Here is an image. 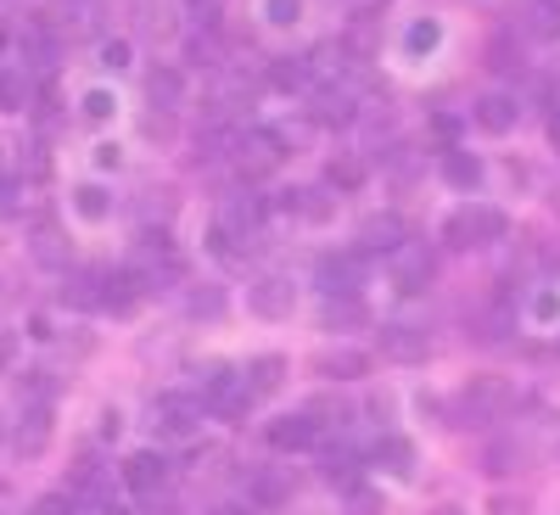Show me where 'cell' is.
Returning a JSON list of instances; mask_svg holds the SVG:
<instances>
[{
  "label": "cell",
  "mask_w": 560,
  "mask_h": 515,
  "mask_svg": "<svg viewBox=\"0 0 560 515\" xmlns=\"http://www.w3.org/2000/svg\"><path fill=\"white\" fill-rule=\"evenodd\" d=\"M510 409H516V387H510L504 376H471L465 393L454 398L448 426H493V420H504Z\"/></svg>",
  "instance_id": "6da1fadb"
},
{
  "label": "cell",
  "mask_w": 560,
  "mask_h": 515,
  "mask_svg": "<svg viewBox=\"0 0 560 515\" xmlns=\"http://www.w3.org/2000/svg\"><path fill=\"white\" fill-rule=\"evenodd\" d=\"M504 230H510V219H504L499 208H488V202H465V208H454V213L443 219V247L471 253V247L504 242Z\"/></svg>",
  "instance_id": "7a4b0ae2"
},
{
  "label": "cell",
  "mask_w": 560,
  "mask_h": 515,
  "mask_svg": "<svg viewBox=\"0 0 560 515\" xmlns=\"http://www.w3.org/2000/svg\"><path fill=\"white\" fill-rule=\"evenodd\" d=\"M280 163H287V134L280 129H247L242 147H236V168L247 179H269Z\"/></svg>",
  "instance_id": "3957f363"
},
{
  "label": "cell",
  "mask_w": 560,
  "mask_h": 515,
  "mask_svg": "<svg viewBox=\"0 0 560 515\" xmlns=\"http://www.w3.org/2000/svg\"><path fill=\"white\" fill-rule=\"evenodd\" d=\"M387 269H393V286L398 292H427L432 280H438V253L427 247V242H404L393 258H387Z\"/></svg>",
  "instance_id": "277c9868"
},
{
  "label": "cell",
  "mask_w": 560,
  "mask_h": 515,
  "mask_svg": "<svg viewBox=\"0 0 560 515\" xmlns=\"http://www.w3.org/2000/svg\"><path fill=\"white\" fill-rule=\"evenodd\" d=\"M314 280H319V292H325V297H359V286H364V253L353 247V253L319 258Z\"/></svg>",
  "instance_id": "5b68a950"
},
{
  "label": "cell",
  "mask_w": 560,
  "mask_h": 515,
  "mask_svg": "<svg viewBox=\"0 0 560 515\" xmlns=\"http://www.w3.org/2000/svg\"><path fill=\"white\" fill-rule=\"evenodd\" d=\"M247 308H253L258 319H292V308H298L292 280H287V274H258L253 286H247Z\"/></svg>",
  "instance_id": "8992f818"
},
{
  "label": "cell",
  "mask_w": 560,
  "mask_h": 515,
  "mask_svg": "<svg viewBox=\"0 0 560 515\" xmlns=\"http://www.w3.org/2000/svg\"><path fill=\"white\" fill-rule=\"evenodd\" d=\"M124 488H129L135 499H158V493L168 488V459H163L158 448L129 454V459H124Z\"/></svg>",
  "instance_id": "52a82bcc"
},
{
  "label": "cell",
  "mask_w": 560,
  "mask_h": 515,
  "mask_svg": "<svg viewBox=\"0 0 560 515\" xmlns=\"http://www.w3.org/2000/svg\"><path fill=\"white\" fill-rule=\"evenodd\" d=\"M292 493H298V482H292L287 465H264V471H253V477H247V499H253V510H258V515L287 510V504H292Z\"/></svg>",
  "instance_id": "ba28073f"
},
{
  "label": "cell",
  "mask_w": 560,
  "mask_h": 515,
  "mask_svg": "<svg viewBox=\"0 0 560 515\" xmlns=\"http://www.w3.org/2000/svg\"><path fill=\"white\" fill-rule=\"evenodd\" d=\"M376 348H382V359H393V364H420V359H427L432 353V337L427 331H420V325H382V331H376Z\"/></svg>",
  "instance_id": "9c48e42d"
},
{
  "label": "cell",
  "mask_w": 560,
  "mask_h": 515,
  "mask_svg": "<svg viewBox=\"0 0 560 515\" xmlns=\"http://www.w3.org/2000/svg\"><path fill=\"white\" fill-rule=\"evenodd\" d=\"M308 118H314L319 129H348V124L359 118L353 90H348V84H314V107H308Z\"/></svg>",
  "instance_id": "30bf717a"
},
{
  "label": "cell",
  "mask_w": 560,
  "mask_h": 515,
  "mask_svg": "<svg viewBox=\"0 0 560 515\" xmlns=\"http://www.w3.org/2000/svg\"><path fill=\"white\" fill-rule=\"evenodd\" d=\"M197 420H202V403L185 398V393H168V398L152 403V432H163V437H191Z\"/></svg>",
  "instance_id": "8fae6325"
},
{
  "label": "cell",
  "mask_w": 560,
  "mask_h": 515,
  "mask_svg": "<svg viewBox=\"0 0 560 515\" xmlns=\"http://www.w3.org/2000/svg\"><path fill=\"white\" fill-rule=\"evenodd\" d=\"M264 219H269V197H258V191H236L219 208V230H230V236H242V242H253V230Z\"/></svg>",
  "instance_id": "7c38bea8"
},
{
  "label": "cell",
  "mask_w": 560,
  "mask_h": 515,
  "mask_svg": "<svg viewBox=\"0 0 560 515\" xmlns=\"http://www.w3.org/2000/svg\"><path fill=\"white\" fill-rule=\"evenodd\" d=\"M269 448L275 454H298V448H319V420L303 409V414H280L269 420Z\"/></svg>",
  "instance_id": "4fadbf2b"
},
{
  "label": "cell",
  "mask_w": 560,
  "mask_h": 515,
  "mask_svg": "<svg viewBox=\"0 0 560 515\" xmlns=\"http://www.w3.org/2000/svg\"><path fill=\"white\" fill-rule=\"evenodd\" d=\"M314 376H325V382H359V376H370V353L364 348H319L314 353Z\"/></svg>",
  "instance_id": "5bb4252c"
},
{
  "label": "cell",
  "mask_w": 560,
  "mask_h": 515,
  "mask_svg": "<svg viewBox=\"0 0 560 515\" xmlns=\"http://www.w3.org/2000/svg\"><path fill=\"white\" fill-rule=\"evenodd\" d=\"M404 242H409V236H404V219H398V213H370V219L359 224V253H364V258H370V253H387V258H393Z\"/></svg>",
  "instance_id": "9a60e30c"
},
{
  "label": "cell",
  "mask_w": 560,
  "mask_h": 515,
  "mask_svg": "<svg viewBox=\"0 0 560 515\" xmlns=\"http://www.w3.org/2000/svg\"><path fill=\"white\" fill-rule=\"evenodd\" d=\"M147 286H152V274H140V269L102 274V308H113V314H129L140 297H147Z\"/></svg>",
  "instance_id": "2e32d148"
},
{
  "label": "cell",
  "mask_w": 560,
  "mask_h": 515,
  "mask_svg": "<svg viewBox=\"0 0 560 515\" xmlns=\"http://www.w3.org/2000/svg\"><path fill=\"white\" fill-rule=\"evenodd\" d=\"M96 7L90 0H62V7H51V12H39V23L51 28V34H68V39H79V34H96Z\"/></svg>",
  "instance_id": "e0dca14e"
},
{
  "label": "cell",
  "mask_w": 560,
  "mask_h": 515,
  "mask_svg": "<svg viewBox=\"0 0 560 515\" xmlns=\"http://www.w3.org/2000/svg\"><path fill=\"white\" fill-rule=\"evenodd\" d=\"M471 118L488 134H510V129H516V118H522V107H516V96H504V90H488V96L471 107Z\"/></svg>",
  "instance_id": "ac0fdd59"
},
{
  "label": "cell",
  "mask_w": 560,
  "mask_h": 515,
  "mask_svg": "<svg viewBox=\"0 0 560 515\" xmlns=\"http://www.w3.org/2000/svg\"><path fill=\"white\" fill-rule=\"evenodd\" d=\"M319 477L331 482V488H342V493H353V488L364 482V465H359L353 448L337 443V448H325V454H319Z\"/></svg>",
  "instance_id": "d6986e66"
},
{
  "label": "cell",
  "mask_w": 560,
  "mask_h": 515,
  "mask_svg": "<svg viewBox=\"0 0 560 515\" xmlns=\"http://www.w3.org/2000/svg\"><path fill=\"white\" fill-rule=\"evenodd\" d=\"M12 448H18L23 459H34V454L51 448V414H45V409H28V414L18 420V432H12Z\"/></svg>",
  "instance_id": "ffe728a7"
},
{
  "label": "cell",
  "mask_w": 560,
  "mask_h": 515,
  "mask_svg": "<svg viewBox=\"0 0 560 515\" xmlns=\"http://www.w3.org/2000/svg\"><path fill=\"white\" fill-rule=\"evenodd\" d=\"M147 96H152V107H158V113H174V107L185 102V79H179V68L158 62V68L147 73Z\"/></svg>",
  "instance_id": "44dd1931"
},
{
  "label": "cell",
  "mask_w": 560,
  "mask_h": 515,
  "mask_svg": "<svg viewBox=\"0 0 560 515\" xmlns=\"http://www.w3.org/2000/svg\"><path fill=\"white\" fill-rule=\"evenodd\" d=\"M443 179L454 185V191H477L482 185V157L465 152V147H448L443 152Z\"/></svg>",
  "instance_id": "7402d4cb"
},
{
  "label": "cell",
  "mask_w": 560,
  "mask_h": 515,
  "mask_svg": "<svg viewBox=\"0 0 560 515\" xmlns=\"http://www.w3.org/2000/svg\"><path fill=\"white\" fill-rule=\"evenodd\" d=\"M269 84H275V90H287V96H292V90H314V68H308V57H275V62H269Z\"/></svg>",
  "instance_id": "603a6c76"
},
{
  "label": "cell",
  "mask_w": 560,
  "mask_h": 515,
  "mask_svg": "<svg viewBox=\"0 0 560 515\" xmlns=\"http://www.w3.org/2000/svg\"><path fill=\"white\" fill-rule=\"evenodd\" d=\"M522 34L527 39H560V0H527Z\"/></svg>",
  "instance_id": "cb8c5ba5"
},
{
  "label": "cell",
  "mask_w": 560,
  "mask_h": 515,
  "mask_svg": "<svg viewBox=\"0 0 560 515\" xmlns=\"http://www.w3.org/2000/svg\"><path fill=\"white\" fill-rule=\"evenodd\" d=\"M242 376H247V387L264 398V393H275L280 382H287V359H280V353H258V359L242 370Z\"/></svg>",
  "instance_id": "d4e9b609"
},
{
  "label": "cell",
  "mask_w": 560,
  "mask_h": 515,
  "mask_svg": "<svg viewBox=\"0 0 560 515\" xmlns=\"http://www.w3.org/2000/svg\"><path fill=\"white\" fill-rule=\"evenodd\" d=\"M364 157H331V163H325V185H331V191L337 197H348V191H359V185H364Z\"/></svg>",
  "instance_id": "484cf974"
},
{
  "label": "cell",
  "mask_w": 560,
  "mask_h": 515,
  "mask_svg": "<svg viewBox=\"0 0 560 515\" xmlns=\"http://www.w3.org/2000/svg\"><path fill=\"white\" fill-rule=\"evenodd\" d=\"M370 459H376L382 471H393V477H409V471H415V448H409L404 437H393V432L376 443V454H370Z\"/></svg>",
  "instance_id": "4316f807"
},
{
  "label": "cell",
  "mask_w": 560,
  "mask_h": 515,
  "mask_svg": "<svg viewBox=\"0 0 560 515\" xmlns=\"http://www.w3.org/2000/svg\"><path fill=\"white\" fill-rule=\"evenodd\" d=\"M325 331H348V325H364V303L359 297H325Z\"/></svg>",
  "instance_id": "83f0119b"
},
{
  "label": "cell",
  "mask_w": 560,
  "mask_h": 515,
  "mask_svg": "<svg viewBox=\"0 0 560 515\" xmlns=\"http://www.w3.org/2000/svg\"><path fill=\"white\" fill-rule=\"evenodd\" d=\"M28 107V73L0 68V113H23Z\"/></svg>",
  "instance_id": "f1b7e54d"
},
{
  "label": "cell",
  "mask_w": 560,
  "mask_h": 515,
  "mask_svg": "<svg viewBox=\"0 0 560 515\" xmlns=\"http://www.w3.org/2000/svg\"><path fill=\"white\" fill-rule=\"evenodd\" d=\"M404 45H409L415 57H427V51H438V45H443V23H438V17H420V23H409Z\"/></svg>",
  "instance_id": "f546056e"
},
{
  "label": "cell",
  "mask_w": 560,
  "mask_h": 515,
  "mask_svg": "<svg viewBox=\"0 0 560 515\" xmlns=\"http://www.w3.org/2000/svg\"><path fill=\"white\" fill-rule=\"evenodd\" d=\"M185 62H197V68H224V51H219L213 28H202L191 45H185Z\"/></svg>",
  "instance_id": "4dcf8cb0"
},
{
  "label": "cell",
  "mask_w": 560,
  "mask_h": 515,
  "mask_svg": "<svg viewBox=\"0 0 560 515\" xmlns=\"http://www.w3.org/2000/svg\"><path fill=\"white\" fill-rule=\"evenodd\" d=\"M298 213H303V219H314V224H319V219H331V213H337L331 185H314V191H303V197H298Z\"/></svg>",
  "instance_id": "1f68e13d"
},
{
  "label": "cell",
  "mask_w": 560,
  "mask_h": 515,
  "mask_svg": "<svg viewBox=\"0 0 560 515\" xmlns=\"http://www.w3.org/2000/svg\"><path fill=\"white\" fill-rule=\"evenodd\" d=\"M73 208H79V219H107V213H113V202H107L102 185H79V191H73Z\"/></svg>",
  "instance_id": "d6a6232c"
},
{
  "label": "cell",
  "mask_w": 560,
  "mask_h": 515,
  "mask_svg": "<svg viewBox=\"0 0 560 515\" xmlns=\"http://www.w3.org/2000/svg\"><path fill=\"white\" fill-rule=\"evenodd\" d=\"M516 465H522V448H516V443H493V448L482 454V471H488V477H504V471H516Z\"/></svg>",
  "instance_id": "836d02e7"
},
{
  "label": "cell",
  "mask_w": 560,
  "mask_h": 515,
  "mask_svg": "<svg viewBox=\"0 0 560 515\" xmlns=\"http://www.w3.org/2000/svg\"><path fill=\"white\" fill-rule=\"evenodd\" d=\"M342 499H348V515H382V510H387V499H382L376 488H364V482H359L353 493H342Z\"/></svg>",
  "instance_id": "e575fe53"
},
{
  "label": "cell",
  "mask_w": 560,
  "mask_h": 515,
  "mask_svg": "<svg viewBox=\"0 0 560 515\" xmlns=\"http://www.w3.org/2000/svg\"><path fill=\"white\" fill-rule=\"evenodd\" d=\"M264 17H269L275 28H287V23L303 17V0H264Z\"/></svg>",
  "instance_id": "d590c367"
},
{
  "label": "cell",
  "mask_w": 560,
  "mask_h": 515,
  "mask_svg": "<svg viewBox=\"0 0 560 515\" xmlns=\"http://www.w3.org/2000/svg\"><path fill=\"white\" fill-rule=\"evenodd\" d=\"M113 107H118V102L107 96V90H90V96H84V118H90V124H102V118H113Z\"/></svg>",
  "instance_id": "8d00e7d4"
},
{
  "label": "cell",
  "mask_w": 560,
  "mask_h": 515,
  "mask_svg": "<svg viewBox=\"0 0 560 515\" xmlns=\"http://www.w3.org/2000/svg\"><path fill=\"white\" fill-rule=\"evenodd\" d=\"M185 7H191V17L202 28H219V17H224V0H185Z\"/></svg>",
  "instance_id": "74e56055"
},
{
  "label": "cell",
  "mask_w": 560,
  "mask_h": 515,
  "mask_svg": "<svg viewBox=\"0 0 560 515\" xmlns=\"http://www.w3.org/2000/svg\"><path fill=\"white\" fill-rule=\"evenodd\" d=\"M488 515H533V504H527L522 493H499V499L488 504Z\"/></svg>",
  "instance_id": "f35d334b"
},
{
  "label": "cell",
  "mask_w": 560,
  "mask_h": 515,
  "mask_svg": "<svg viewBox=\"0 0 560 515\" xmlns=\"http://www.w3.org/2000/svg\"><path fill=\"white\" fill-rule=\"evenodd\" d=\"M73 510H79L73 499H62V493H45V499H39L28 515H73Z\"/></svg>",
  "instance_id": "ab89813d"
},
{
  "label": "cell",
  "mask_w": 560,
  "mask_h": 515,
  "mask_svg": "<svg viewBox=\"0 0 560 515\" xmlns=\"http://www.w3.org/2000/svg\"><path fill=\"white\" fill-rule=\"evenodd\" d=\"M23 208V179H0V213H18Z\"/></svg>",
  "instance_id": "60d3db41"
},
{
  "label": "cell",
  "mask_w": 560,
  "mask_h": 515,
  "mask_svg": "<svg viewBox=\"0 0 560 515\" xmlns=\"http://www.w3.org/2000/svg\"><path fill=\"white\" fill-rule=\"evenodd\" d=\"M102 68H129V39H107L102 45Z\"/></svg>",
  "instance_id": "b9f144b4"
},
{
  "label": "cell",
  "mask_w": 560,
  "mask_h": 515,
  "mask_svg": "<svg viewBox=\"0 0 560 515\" xmlns=\"http://www.w3.org/2000/svg\"><path fill=\"white\" fill-rule=\"evenodd\" d=\"M23 393H28V398H51V382H45V370H23Z\"/></svg>",
  "instance_id": "7bdbcfd3"
},
{
  "label": "cell",
  "mask_w": 560,
  "mask_h": 515,
  "mask_svg": "<svg viewBox=\"0 0 560 515\" xmlns=\"http://www.w3.org/2000/svg\"><path fill=\"white\" fill-rule=\"evenodd\" d=\"M191 314H208V319H213V314H224V297H219V292H197V297H191Z\"/></svg>",
  "instance_id": "ee69618b"
},
{
  "label": "cell",
  "mask_w": 560,
  "mask_h": 515,
  "mask_svg": "<svg viewBox=\"0 0 560 515\" xmlns=\"http://www.w3.org/2000/svg\"><path fill=\"white\" fill-rule=\"evenodd\" d=\"M18 364V331H0V376Z\"/></svg>",
  "instance_id": "f6af8a7d"
},
{
  "label": "cell",
  "mask_w": 560,
  "mask_h": 515,
  "mask_svg": "<svg viewBox=\"0 0 560 515\" xmlns=\"http://www.w3.org/2000/svg\"><path fill=\"white\" fill-rule=\"evenodd\" d=\"M118 432H124V414H118V409H107V414H102V437L113 443Z\"/></svg>",
  "instance_id": "bcb514c9"
},
{
  "label": "cell",
  "mask_w": 560,
  "mask_h": 515,
  "mask_svg": "<svg viewBox=\"0 0 560 515\" xmlns=\"http://www.w3.org/2000/svg\"><path fill=\"white\" fill-rule=\"evenodd\" d=\"M45 168H51V163H45V152L28 147V179H45Z\"/></svg>",
  "instance_id": "7dc6e473"
},
{
  "label": "cell",
  "mask_w": 560,
  "mask_h": 515,
  "mask_svg": "<svg viewBox=\"0 0 560 515\" xmlns=\"http://www.w3.org/2000/svg\"><path fill=\"white\" fill-rule=\"evenodd\" d=\"M118 163H124L118 147H96V168H118Z\"/></svg>",
  "instance_id": "c3c4849f"
},
{
  "label": "cell",
  "mask_w": 560,
  "mask_h": 515,
  "mask_svg": "<svg viewBox=\"0 0 560 515\" xmlns=\"http://www.w3.org/2000/svg\"><path fill=\"white\" fill-rule=\"evenodd\" d=\"M533 314H538V319H555V314H560V303H555V292H544V297L533 303Z\"/></svg>",
  "instance_id": "681fc988"
},
{
  "label": "cell",
  "mask_w": 560,
  "mask_h": 515,
  "mask_svg": "<svg viewBox=\"0 0 560 515\" xmlns=\"http://www.w3.org/2000/svg\"><path fill=\"white\" fill-rule=\"evenodd\" d=\"M28 337H34V342H51V325H45V314L28 319Z\"/></svg>",
  "instance_id": "f907efd6"
},
{
  "label": "cell",
  "mask_w": 560,
  "mask_h": 515,
  "mask_svg": "<svg viewBox=\"0 0 560 515\" xmlns=\"http://www.w3.org/2000/svg\"><path fill=\"white\" fill-rule=\"evenodd\" d=\"M107 510H113V504H102V499H84L73 515H107Z\"/></svg>",
  "instance_id": "816d5d0a"
},
{
  "label": "cell",
  "mask_w": 560,
  "mask_h": 515,
  "mask_svg": "<svg viewBox=\"0 0 560 515\" xmlns=\"http://www.w3.org/2000/svg\"><path fill=\"white\" fill-rule=\"evenodd\" d=\"M549 147H555V152H560V107H555V113H549Z\"/></svg>",
  "instance_id": "f5cc1de1"
},
{
  "label": "cell",
  "mask_w": 560,
  "mask_h": 515,
  "mask_svg": "<svg viewBox=\"0 0 560 515\" xmlns=\"http://www.w3.org/2000/svg\"><path fill=\"white\" fill-rule=\"evenodd\" d=\"M208 515H258V510H247V504H219V510H208Z\"/></svg>",
  "instance_id": "db71d44e"
},
{
  "label": "cell",
  "mask_w": 560,
  "mask_h": 515,
  "mask_svg": "<svg viewBox=\"0 0 560 515\" xmlns=\"http://www.w3.org/2000/svg\"><path fill=\"white\" fill-rule=\"evenodd\" d=\"M432 515H465V510H459V504H438Z\"/></svg>",
  "instance_id": "11a10c76"
},
{
  "label": "cell",
  "mask_w": 560,
  "mask_h": 515,
  "mask_svg": "<svg viewBox=\"0 0 560 515\" xmlns=\"http://www.w3.org/2000/svg\"><path fill=\"white\" fill-rule=\"evenodd\" d=\"M107 515H129V510H118V504H113V510H107Z\"/></svg>",
  "instance_id": "9f6ffc18"
},
{
  "label": "cell",
  "mask_w": 560,
  "mask_h": 515,
  "mask_svg": "<svg viewBox=\"0 0 560 515\" xmlns=\"http://www.w3.org/2000/svg\"><path fill=\"white\" fill-rule=\"evenodd\" d=\"M0 51H7V39H0Z\"/></svg>",
  "instance_id": "6f0895ef"
}]
</instances>
